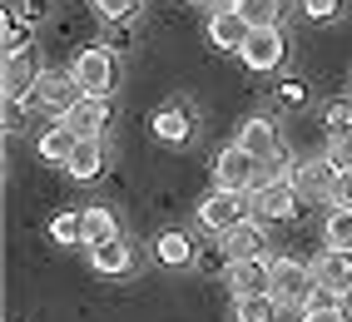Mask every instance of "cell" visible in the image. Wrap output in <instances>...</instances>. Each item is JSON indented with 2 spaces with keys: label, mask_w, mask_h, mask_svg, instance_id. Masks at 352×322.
Returning a JSON list of instances; mask_svg holds the SVG:
<instances>
[{
  "label": "cell",
  "mask_w": 352,
  "mask_h": 322,
  "mask_svg": "<svg viewBox=\"0 0 352 322\" xmlns=\"http://www.w3.org/2000/svg\"><path fill=\"white\" fill-rule=\"evenodd\" d=\"M50 238L55 243H85V214H55Z\"/></svg>",
  "instance_id": "d4e9b609"
},
{
  "label": "cell",
  "mask_w": 352,
  "mask_h": 322,
  "mask_svg": "<svg viewBox=\"0 0 352 322\" xmlns=\"http://www.w3.org/2000/svg\"><path fill=\"white\" fill-rule=\"evenodd\" d=\"M40 80H45V65H40L35 45H15V50H6V104L35 100Z\"/></svg>",
  "instance_id": "3957f363"
},
{
  "label": "cell",
  "mask_w": 352,
  "mask_h": 322,
  "mask_svg": "<svg viewBox=\"0 0 352 322\" xmlns=\"http://www.w3.org/2000/svg\"><path fill=\"white\" fill-rule=\"evenodd\" d=\"M154 134L164 144H184V139H189V114H184V109H159L154 114Z\"/></svg>",
  "instance_id": "603a6c76"
},
{
  "label": "cell",
  "mask_w": 352,
  "mask_h": 322,
  "mask_svg": "<svg viewBox=\"0 0 352 322\" xmlns=\"http://www.w3.org/2000/svg\"><path fill=\"white\" fill-rule=\"evenodd\" d=\"M214 5H219V10H239V5H243V0H214Z\"/></svg>",
  "instance_id": "836d02e7"
},
{
  "label": "cell",
  "mask_w": 352,
  "mask_h": 322,
  "mask_svg": "<svg viewBox=\"0 0 352 322\" xmlns=\"http://www.w3.org/2000/svg\"><path fill=\"white\" fill-rule=\"evenodd\" d=\"M243 65L248 70H258V75H268V70H278L283 65V55H288V45H283V30H253L248 40H243Z\"/></svg>",
  "instance_id": "9c48e42d"
},
{
  "label": "cell",
  "mask_w": 352,
  "mask_h": 322,
  "mask_svg": "<svg viewBox=\"0 0 352 322\" xmlns=\"http://www.w3.org/2000/svg\"><path fill=\"white\" fill-rule=\"evenodd\" d=\"M223 278L233 288V297H258V292H268V263L258 258V263H223Z\"/></svg>",
  "instance_id": "9a60e30c"
},
{
  "label": "cell",
  "mask_w": 352,
  "mask_h": 322,
  "mask_svg": "<svg viewBox=\"0 0 352 322\" xmlns=\"http://www.w3.org/2000/svg\"><path fill=\"white\" fill-rule=\"evenodd\" d=\"M298 322H347V308L342 303H313V308H302Z\"/></svg>",
  "instance_id": "4316f807"
},
{
  "label": "cell",
  "mask_w": 352,
  "mask_h": 322,
  "mask_svg": "<svg viewBox=\"0 0 352 322\" xmlns=\"http://www.w3.org/2000/svg\"><path fill=\"white\" fill-rule=\"evenodd\" d=\"M233 144H243L258 164H263V174L268 179H278V169H283V139H278V129L268 124V119H248L243 129H239V139Z\"/></svg>",
  "instance_id": "8992f818"
},
{
  "label": "cell",
  "mask_w": 352,
  "mask_h": 322,
  "mask_svg": "<svg viewBox=\"0 0 352 322\" xmlns=\"http://www.w3.org/2000/svg\"><path fill=\"white\" fill-rule=\"evenodd\" d=\"M219 253H223L228 263H258V258L268 253V233L248 218V223L233 228V233H223V238H219Z\"/></svg>",
  "instance_id": "30bf717a"
},
{
  "label": "cell",
  "mask_w": 352,
  "mask_h": 322,
  "mask_svg": "<svg viewBox=\"0 0 352 322\" xmlns=\"http://www.w3.org/2000/svg\"><path fill=\"white\" fill-rule=\"evenodd\" d=\"M318 292V278H313V263H298V258H273L268 263V297L278 303V312L283 308H308Z\"/></svg>",
  "instance_id": "6da1fadb"
},
{
  "label": "cell",
  "mask_w": 352,
  "mask_h": 322,
  "mask_svg": "<svg viewBox=\"0 0 352 322\" xmlns=\"http://www.w3.org/2000/svg\"><path fill=\"white\" fill-rule=\"evenodd\" d=\"M134 5H139V0H95V10L109 20V25H124V20L134 15Z\"/></svg>",
  "instance_id": "83f0119b"
},
{
  "label": "cell",
  "mask_w": 352,
  "mask_h": 322,
  "mask_svg": "<svg viewBox=\"0 0 352 322\" xmlns=\"http://www.w3.org/2000/svg\"><path fill=\"white\" fill-rule=\"evenodd\" d=\"M194 238L189 233H179V228H169V233L159 238V263H169V268H184V263H194Z\"/></svg>",
  "instance_id": "d6986e66"
},
{
  "label": "cell",
  "mask_w": 352,
  "mask_h": 322,
  "mask_svg": "<svg viewBox=\"0 0 352 322\" xmlns=\"http://www.w3.org/2000/svg\"><path fill=\"white\" fill-rule=\"evenodd\" d=\"M253 209L258 214H268L273 223H283V218H298V189L288 183V174H278V179H263L253 189Z\"/></svg>",
  "instance_id": "52a82bcc"
},
{
  "label": "cell",
  "mask_w": 352,
  "mask_h": 322,
  "mask_svg": "<svg viewBox=\"0 0 352 322\" xmlns=\"http://www.w3.org/2000/svg\"><path fill=\"white\" fill-rule=\"evenodd\" d=\"M69 80L80 84V95L104 100L114 89V50H109V45H89V50L75 55V65H69Z\"/></svg>",
  "instance_id": "277c9868"
},
{
  "label": "cell",
  "mask_w": 352,
  "mask_h": 322,
  "mask_svg": "<svg viewBox=\"0 0 352 322\" xmlns=\"http://www.w3.org/2000/svg\"><path fill=\"white\" fill-rule=\"evenodd\" d=\"M45 15V0H20V20H40Z\"/></svg>",
  "instance_id": "d6a6232c"
},
{
  "label": "cell",
  "mask_w": 352,
  "mask_h": 322,
  "mask_svg": "<svg viewBox=\"0 0 352 322\" xmlns=\"http://www.w3.org/2000/svg\"><path fill=\"white\" fill-rule=\"evenodd\" d=\"M80 100H85V95H80V84L69 80V75H45V80L35 84V109L55 114V119H65Z\"/></svg>",
  "instance_id": "8fae6325"
},
{
  "label": "cell",
  "mask_w": 352,
  "mask_h": 322,
  "mask_svg": "<svg viewBox=\"0 0 352 322\" xmlns=\"http://www.w3.org/2000/svg\"><path fill=\"white\" fill-rule=\"evenodd\" d=\"M248 35H253V25H248L239 10H219V5H214V15H208V40H214L219 50H233V55H239Z\"/></svg>",
  "instance_id": "4fadbf2b"
},
{
  "label": "cell",
  "mask_w": 352,
  "mask_h": 322,
  "mask_svg": "<svg viewBox=\"0 0 352 322\" xmlns=\"http://www.w3.org/2000/svg\"><path fill=\"white\" fill-rule=\"evenodd\" d=\"M288 183L298 189V198H327V203H333L338 169L327 164V159H308V164H293L288 169Z\"/></svg>",
  "instance_id": "ba28073f"
},
{
  "label": "cell",
  "mask_w": 352,
  "mask_h": 322,
  "mask_svg": "<svg viewBox=\"0 0 352 322\" xmlns=\"http://www.w3.org/2000/svg\"><path fill=\"white\" fill-rule=\"evenodd\" d=\"M327 164H333L338 174H352V134H338V139H327Z\"/></svg>",
  "instance_id": "484cf974"
},
{
  "label": "cell",
  "mask_w": 352,
  "mask_h": 322,
  "mask_svg": "<svg viewBox=\"0 0 352 322\" xmlns=\"http://www.w3.org/2000/svg\"><path fill=\"white\" fill-rule=\"evenodd\" d=\"M298 5H302V15H308V20H333V15L342 10V0H298Z\"/></svg>",
  "instance_id": "f546056e"
},
{
  "label": "cell",
  "mask_w": 352,
  "mask_h": 322,
  "mask_svg": "<svg viewBox=\"0 0 352 322\" xmlns=\"http://www.w3.org/2000/svg\"><path fill=\"white\" fill-rule=\"evenodd\" d=\"M85 214V248H104V243H120V218L109 209H80Z\"/></svg>",
  "instance_id": "e0dca14e"
},
{
  "label": "cell",
  "mask_w": 352,
  "mask_h": 322,
  "mask_svg": "<svg viewBox=\"0 0 352 322\" xmlns=\"http://www.w3.org/2000/svg\"><path fill=\"white\" fill-rule=\"evenodd\" d=\"M278 100H283V104H288V109H298V104H302V100H308V89H302V84H298V80H288V84H283V89H278Z\"/></svg>",
  "instance_id": "1f68e13d"
},
{
  "label": "cell",
  "mask_w": 352,
  "mask_h": 322,
  "mask_svg": "<svg viewBox=\"0 0 352 322\" xmlns=\"http://www.w3.org/2000/svg\"><path fill=\"white\" fill-rule=\"evenodd\" d=\"M199 223L208 228L214 238H223V233H233L239 223H248V194H208L204 203H199Z\"/></svg>",
  "instance_id": "5b68a950"
},
{
  "label": "cell",
  "mask_w": 352,
  "mask_h": 322,
  "mask_svg": "<svg viewBox=\"0 0 352 322\" xmlns=\"http://www.w3.org/2000/svg\"><path fill=\"white\" fill-rule=\"evenodd\" d=\"M333 209L352 214V174H338V189H333Z\"/></svg>",
  "instance_id": "4dcf8cb0"
},
{
  "label": "cell",
  "mask_w": 352,
  "mask_h": 322,
  "mask_svg": "<svg viewBox=\"0 0 352 322\" xmlns=\"http://www.w3.org/2000/svg\"><path fill=\"white\" fill-rule=\"evenodd\" d=\"M189 5H199V0H189Z\"/></svg>",
  "instance_id": "d590c367"
},
{
  "label": "cell",
  "mask_w": 352,
  "mask_h": 322,
  "mask_svg": "<svg viewBox=\"0 0 352 322\" xmlns=\"http://www.w3.org/2000/svg\"><path fill=\"white\" fill-rule=\"evenodd\" d=\"M268 174H263V164L243 149V144H228L219 159H214V183L223 194H253L258 183H263Z\"/></svg>",
  "instance_id": "7a4b0ae2"
},
{
  "label": "cell",
  "mask_w": 352,
  "mask_h": 322,
  "mask_svg": "<svg viewBox=\"0 0 352 322\" xmlns=\"http://www.w3.org/2000/svg\"><path fill=\"white\" fill-rule=\"evenodd\" d=\"M239 15L248 20L253 30H278V20H283V0H243Z\"/></svg>",
  "instance_id": "ffe728a7"
},
{
  "label": "cell",
  "mask_w": 352,
  "mask_h": 322,
  "mask_svg": "<svg viewBox=\"0 0 352 322\" xmlns=\"http://www.w3.org/2000/svg\"><path fill=\"white\" fill-rule=\"evenodd\" d=\"M313 278H318V288H327V292H347V288H352V253L322 248L318 258H313Z\"/></svg>",
  "instance_id": "5bb4252c"
},
{
  "label": "cell",
  "mask_w": 352,
  "mask_h": 322,
  "mask_svg": "<svg viewBox=\"0 0 352 322\" xmlns=\"http://www.w3.org/2000/svg\"><path fill=\"white\" fill-rule=\"evenodd\" d=\"M89 263H95L100 273H129V243L120 238V243H104V248H89Z\"/></svg>",
  "instance_id": "cb8c5ba5"
},
{
  "label": "cell",
  "mask_w": 352,
  "mask_h": 322,
  "mask_svg": "<svg viewBox=\"0 0 352 322\" xmlns=\"http://www.w3.org/2000/svg\"><path fill=\"white\" fill-rule=\"evenodd\" d=\"M347 308H352V288H347Z\"/></svg>",
  "instance_id": "e575fe53"
},
{
  "label": "cell",
  "mask_w": 352,
  "mask_h": 322,
  "mask_svg": "<svg viewBox=\"0 0 352 322\" xmlns=\"http://www.w3.org/2000/svg\"><path fill=\"white\" fill-rule=\"evenodd\" d=\"M75 144H80V139H75V134H69V124L60 119V124H50V129L40 134V159H45V164H60V169H65L69 154H75Z\"/></svg>",
  "instance_id": "ac0fdd59"
},
{
  "label": "cell",
  "mask_w": 352,
  "mask_h": 322,
  "mask_svg": "<svg viewBox=\"0 0 352 322\" xmlns=\"http://www.w3.org/2000/svg\"><path fill=\"white\" fill-rule=\"evenodd\" d=\"M100 169H104V144L100 139H80L75 154H69V164H65V174L75 179V183H95Z\"/></svg>",
  "instance_id": "2e32d148"
},
{
  "label": "cell",
  "mask_w": 352,
  "mask_h": 322,
  "mask_svg": "<svg viewBox=\"0 0 352 322\" xmlns=\"http://www.w3.org/2000/svg\"><path fill=\"white\" fill-rule=\"evenodd\" d=\"M327 134H333V139H338V134H352V104H327Z\"/></svg>",
  "instance_id": "f1b7e54d"
},
{
  "label": "cell",
  "mask_w": 352,
  "mask_h": 322,
  "mask_svg": "<svg viewBox=\"0 0 352 322\" xmlns=\"http://www.w3.org/2000/svg\"><path fill=\"white\" fill-rule=\"evenodd\" d=\"M65 124H69V134H75V139H100V134H104V124H109V100L85 95L75 109L65 114Z\"/></svg>",
  "instance_id": "7c38bea8"
},
{
  "label": "cell",
  "mask_w": 352,
  "mask_h": 322,
  "mask_svg": "<svg viewBox=\"0 0 352 322\" xmlns=\"http://www.w3.org/2000/svg\"><path fill=\"white\" fill-rule=\"evenodd\" d=\"M322 248H333V253H352V214L333 209L322 223Z\"/></svg>",
  "instance_id": "44dd1931"
},
{
  "label": "cell",
  "mask_w": 352,
  "mask_h": 322,
  "mask_svg": "<svg viewBox=\"0 0 352 322\" xmlns=\"http://www.w3.org/2000/svg\"><path fill=\"white\" fill-rule=\"evenodd\" d=\"M278 317V303L268 292H258V297H233V322H273Z\"/></svg>",
  "instance_id": "7402d4cb"
}]
</instances>
